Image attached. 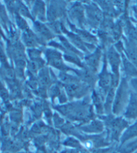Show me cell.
<instances>
[{
	"mask_svg": "<svg viewBox=\"0 0 137 153\" xmlns=\"http://www.w3.org/2000/svg\"><path fill=\"white\" fill-rule=\"evenodd\" d=\"M47 59L48 60L49 64L57 68V69H64L66 67L62 62L61 54L59 53L58 52L49 50L47 51Z\"/></svg>",
	"mask_w": 137,
	"mask_h": 153,
	"instance_id": "1",
	"label": "cell"
},
{
	"mask_svg": "<svg viewBox=\"0 0 137 153\" xmlns=\"http://www.w3.org/2000/svg\"><path fill=\"white\" fill-rule=\"evenodd\" d=\"M110 63L111 65L112 71L114 73L115 77L119 75V67L120 65V56L113 48L110 49L108 54Z\"/></svg>",
	"mask_w": 137,
	"mask_h": 153,
	"instance_id": "2",
	"label": "cell"
},
{
	"mask_svg": "<svg viewBox=\"0 0 137 153\" xmlns=\"http://www.w3.org/2000/svg\"><path fill=\"white\" fill-rule=\"evenodd\" d=\"M126 94V91H125V85L124 83H122L121 85L119 87V91L117 92L116 94V100H115V103H114V110L115 109H116V112L117 113V111L119 110L120 107L121 106V102H124V100L126 97V95H124Z\"/></svg>",
	"mask_w": 137,
	"mask_h": 153,
	"instance_id": "3",
	"label": "cell"
},
{
	"mask_svg": "<svg viewBox=\"0 0 137 153\" xmlns=\"http://www.w3.org/2000/svg\"><path fill=\"white\" fill-rule=\"evenodd\" d=\"M35 27L38 33L43 38H46V39H50V38H52V34L51 32L45 25L39 22H36L35 24Z\"/></svg>",
	"mask_w": 137,
	"mask_h": 153,
	"instance_id": "4",
	"label": "cell"
},
{
	"mask_svg": "<svg viewBox=\"0 0 137 153\" xmlns=\"http://www.w3.org/2000/svg\"><path fill=\"white\" fill-rule=\"evenodd\" d=\"M110 76L107 73V71L105 66L104 67V69L100 76V85L103 89H108L110 83Z\"/></svg>",
	"mask_w": 137,
	"mask_h": 153,
	"instance_id": "5",
	"label": "cell"
},
{
	"mask_svg": "<svg viewBox=\"0 0 137 153\" xmlns=\"http://www.w3.org/2000/svg\"><path fill=\"white\" fill-rule=\"evenodd\" d=\"M100 57V52L99 51H97L94 54H93L91 56L87 57L86 59L87 64L89 65L90 67H91L94 69H96L98 65V62H99Z\"/></svg>",
	"mask_w": 137,
	"mask_h": 153,
	"instance_id": "6",
	"label": "cell"
},
{
	"mask_svg": "<svg viewBox=\"0 0 137 153\" xmlns=\"http://www.w3.org/2000/svg\"><path fill=\"white\" fill-rule=\"evenodd\" d=\"M39 80L40 83L43 86H47L50 83V78L46 69H43L40 71L39 75Z\"/></svg>",
	"mask_w": 137,
	"mask_h": 153,
	"instance_id": "7",
	"label": "cell"
},
{
	"mask_svg": "<svg viewBox=\"0 0 137 153\" xmlns=\"http://www.w3.org/2000/svg\"><path fill=\"white\" fill-rule=\"evenodd\" d=\"M127 116L128 117H135L137 116V101L134 100L130 103L127 112Z\"/></svg>",
	"mask_w": 137,
	"mask_h": 153,
	"instance_id": "8",
	"label": "cell"
},
{
	"mask_svg": "<svg viewBox=\"0 0 137 153\" xmlns=\"http://www.w3.org/2000/svg\"><path fill=\"white\" fill-rule=\"evenodd\" d=\"M83 15V10L81 7H80V6L75 7L74 9L72 10V16L74 18L77 19V21H78L79 22L81 23L83 22V20H82V18H84Z\"/></svg>",
	"mask_w": 137,
	"mask_h": 153,
	"instance_id": "9",
	"label": "cell"
},
{
	"mask_svg": "<svg viewBox=\"0 0 137 153\" xmlns=\"http://www.w3.org/2000/svg\"><path fill=\"white\" fill-rule=\"evenodd\" d=\"M137 135V124H135L134 126L131 127L129 130H127V132L125 133V134L123 136V139L124 140L129 139L131 137Z\"/></svg>",
	"mask_w": 137,
	"mask_h": 153,
	"instance_id": "10",
	"label": "cell"
},
{
	"mask_svg": "<svg viewBox=\"0 0 137 153\" xmlns=\"http://www.w3.org/2000/svg\"><path fill=\"white\" fill-rule=\"evenodd\" d=\"M25 40H26V43H27V45L29 46H34L35 44V38L33 36V34L31 33V32H29L28 34H26V36H25Z\"/></svg>",
	"mask_w": 137,
	"mask_h": 153,
	"instance_id": "11",
	"label": "cell"
},
{
	"mask_svg": "<svg viewBox=\"0 0 137 153\" xmlns=\"http://www.w3.org/2000/svg\"><path fill=\"white\" fill-rule=\"evenodd\" d=\"M137 148V141H135V143H131L129 144V146H127L124 149H123V151H121V153H130V152L134 151L135 149Z\"/></svg>",
	"mask_w": 137,
	"mask_h": 153,
	"instance_id": "12",
	"label": "cell"
}]
</instances>
